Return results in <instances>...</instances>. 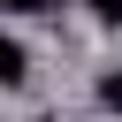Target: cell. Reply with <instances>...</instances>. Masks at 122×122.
Returning <instances> with one entry per match:
<instances>
[{"mask_svg":"<svg viewBox=\"0 0 122 122\" xmlns=\"http://www.w3.org/2000/svg\"><path fill=\"white\" fill-rule=\"evenodd\" d=\"M23 76H30V53H23L15 38H0V92H15Z\"/></svg>","mask_w":122,"mask_h":122,"instance_id":"obj_1","label":"cell"},{"mask_svg":"<svg viewBox=\"0 0 122 122\" xmlns=\"http://www.w3.org/2000/svg\"><path fill=\"white\" fill-rule=\"evenodd\" d=\"M99 107H107V114H122V76H99Z\"/></svg>","mask_w":122,"mask_h":122,"instance_id":"obj_2","label":"cell"},{"mask_svg":"<svg viewBox=\"0 0 122 122\" xmlns=\"http://www.w3.org/2000/svg\"><path fill=\"white\" fill-rule=\"evenodd\" d=\"M92 15H99V23H114V30H122V0H92Z\"/></svg>","mask_w":122,"mask_h":122,"instance_id":"obj_3","label":"cell"},{"mask_svg":"<svg viewBox=\"0 0 122 122\" xmlns=\"http://www.w3.org/2000/svg\"><path fill=\"white\" fill-rule=\"evenodd\" d=\"M8 15H38V8H53V0H0Z\"/></svg>","mask_w":122,"mask_h":122,"instance_id":"obj_4","label":"cell"}]
</instances>
